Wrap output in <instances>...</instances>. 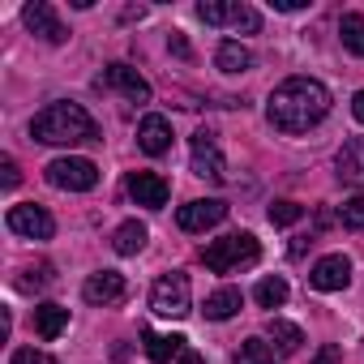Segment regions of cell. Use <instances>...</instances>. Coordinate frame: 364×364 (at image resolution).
Instances as JSON below:
<instances>
[{
    "label": "cell",
    "mask_w": 364,
    "mask_h": 364,
    "mask_svg": "<svg viewBox=\"0 0 364 364\" xmlns=\"http://www.w3.org/2000/svg\"><path fill=\"white\" fill-rule=\"evenodd\" d=\"M330 112V90L317 77H287L283 86H274L270 95V124L279 133H309L313 124H321Z\"/></svg>",
    "instance_id": "cell-1"
},
{
    "label": "cell",
    "mask_w": 364,
    "mask_h": 364,
    "mask_svg": "<svg viewBox=\"0 0 364 364\" xmlns=\"http://www.w3.org/2000/svg\"><path fill=\"white\" fill-rule=\"evenodd\" d=\"M31 137L43 141V146H90V141H103L95 116L82 103H48L31 120Z\"/></svg>",
    "instance_id": "cell-2"
},
{
    "label": "cell",
    "mask_w": 364,
    "mask_h": 364,
    "mask_svg": "<svg viewBox=\"0 0 364 364\" xmlns=\"http://www.w3.org/2000/svg\"><path fill=\"white\" fill-rule=\"evenodd\" d=\"M257 257H262V245H257L249 232H232V236L210 240V245L202 249V262H206V270H215V274H232V270H240V266H253Z\"/></svg>",
    "instance_id": "cell-3"
},
{
    "label": "cell",
    "mask_w": 364,
    "mask_h": 364,
    "mask_svg": "<svg viewBox=\"0 0 364 364\" xmlns=\"http://www.w3.org/2000/svg\"><path fill=\"white\" fill-rule=\"evenodd\" d=\"M43 176H48V185L69 189V193H90V189L99 185V167H95L90 159H77V154L52 159V163L43 167Z\"/></svg>",
    "instance_id": "cell-4"
},
{
    "label": "cell",
    "mask_w": 364,
    "mask_h": 364,
    "mask_svg": "<svg viewBox=\"0 0 364 364\" xmlns=\"http://www.w3.org/2000/svg\"><path fill=\"white\" fill-rule=\"evenodd\" d=\"M150 309H154L159 317H189V309H193L189 274H180V270L163 274V279L150 287Z\"/></svg>",
    "instance_id": "cell-5"
},
{
    "label": "cell",
    "mask_w": 364,
    "mask_h": 364,
    "mask_svg": "<svg viewBox=\"0 0 364 364\" xmlns=\"http://www.w3.org/2000/svg\"><path fill=\"white\" fill-rule=\"evenodd\" d=\"M198 18L210 22V26H236V31H249V35L262 31V14L249 9V5H223V0H206V5H198Z\"/></svg>",
    "instance_id": "cell-6"
},
{
    "label": "cell",
    "mask_w": 364,
    "mask_h": 364,
    "mask_svg": "<svg viewBox=\"0 0 364 364\" xmlns=\"http://www.w3.org/2000/svg\"><path fill=\"white\" fill-rule=\"evenodd\" d=\"M5 223H9V232H18V236H26V240H52V236H56V219H52L43 206H35V202L14 206Z\"/></svg>",
    "instance_id": "cell-7"
},
{
    "label": "cell",
    "mask_w": 364,
    "mask_h": 364,
    "mask_svg": "<svg viewBox=\"0 0 364 364\" xmlns=\"http://www.w3.org/2000/svg\"><path fill=\"white\" fill-rule=\"evenodd\" d=\"M223 219H228V202H219V198L189 202V206H180V210H176L180 232H206V228H219Z\"/></svg>",
    "instance_id": "cell-8"
},
{
    "label": "cell",
    "mask_w": 364,
    "mask_h": 364,
    "mask_svg": "<svg viewBox=\"0 0 364 364\" xmlns=\"http://www.w3.org/2000/svg\"><path fill=\"white\" fill-rule=\"evenodd\" d=\"M193 171L206 176V180H228V159L219 154V141H215L210 129L193 133Z\"/></svg>",
    "instance_id": "cell-9"
},
{
    "label": "cell",
    "mask_w": 364,
    "mask_h": 364,
    "mask_svg": "<svg viewBox=\"0 0 364 364\" xmlns=\"http://www.w3.org/2000/svg\"><path fill=\"white\" fill-rule=\"evenodd\" d=\"M82 296H86V304L107 309V304H120V300L129 296V283H124V274H116V270H99V274H90V279L82 283Z\"/></svg>",
    "instance_id": "cell-10"
},
{
    "label": "cell",
    "mask_w": 364,
    "mask_h": 364,
    "mask_svg": "<svg viewBox=\"0 0 364 364\" xmlns=\"http://www.w3.org/2000/svg\"><path fill=\"white\" fill-rule=\"evenodd\" d=\"M167 180L159 176V171H133L129 176V198L137 202V206H146V210H163L167 206Z\"/></svg>",
    "instance_id": "cell-11"
},
{
    "label": "cell",
    "mask_w": 364,
    "mask_h": 364,
    "mask_svg": "<svg viewBox=\"0 0 364 364\" xmlns=\"http://www.w3.org/2000/svg\"><path fill=\"white\" fill-rule=\"evenodd\" d=\"M309 283H313L317 291H343V287L351 283V257H343V253L321 257V262L309 270Z\"/></svg>",
    "instance_id": "cell-12"
},
{
    "label": "cell",
    "mask_w": 364,
    "mask_h": 364,
    "mask_svg": "<svg viewBox=\"0 0 364 364\" xmlns=\"http://www.w3.org/2000/svg\"><path fill=\"white\" fill-rule=\"evenodd\" d=\"M99 86L120 90V95H129L133 103H146V99H150V82H146L137 69H129V65H107L103 77H99Z\"/></svg>",
    "instance_id": "cell-13"
},
{
    "label": "cell",
    "mask_w": 364,
    "mask_h": 364,
    "mask_svg": "<svg viewBox=\"0 0 364 364\" xmlns=\"http://www.w3.org/2000/svg\"><path fill=\"white\" fill-rule=\"evenodd\" d=\"M22 22H26L35 35H43L48 43H65V39H69V31L60 26V18H56V9L48 5V0H35V5H26V9H22Z\"/></svg>",
    "instance_id": "cell-14"
},
{
    "label": "cell",
    "mask_w": 364,
    "mask_h": 364,
    "mask_svg": "<svg viewBox=\"0 0 364 364\" xmlns=\"http://www.w3.org/2000/svg\"><path fill=\"white\" fill-rule=\"evenodd\" d=\"M137 146L146 150V154H167L171 150V120L167 116H159V112H150V116H141V124H137Z\"/></svg>",
    "instance_id": "cell-15"
},
{
    "label": "cell",
    "mask_w": 364,
    "mask_h": 364,
    "mask_svg": "<svg viewBox=\"0 0 364 364\" xmlns=\"http://www.w3.org/2000/svg\"><path fill=\"white\" fill-rule=\"evenodd\" d=\"M338 180L351 189H364V137H351L338 150Z\"/></svg>",
    "instance_id": "cell-16"
},
{
    "label": "cell",
    "mask_w": 364,
    "mask_h": 364,
    "mask_svg": "<svg viewBox=\"0 0 364 364\" xmlns=\"http://www.w3.org/2000/svg\"><path fill=\"white\" fill-rule=\"evenodd\" d=\"M65 326H69V309L65 304H39L35 309V334L39 338H60L65 334Z\"/></svg>",
    "instance_id": "cell-17"
},
{
    "label": "cell",
    "mask_w": 364,
    "mask_h": 364,
    "mask_svg": "<svg viewBox=\"0 0 364 364\" xmlns=\"http://www.w3.org/2000/svg\"><path fill=\"white\" fill-rule=\"evenodd\" d=\"M266 334L274 338V351H279V355H296L300 343H304V330H300L296 321H283V317H270V321H266Z\"/></svg>",
    "instance_id": "cell-18"
},
{
    "label": "cell",
    "mask_w": 364,
    "mask_h": 364,
    "mask_svg": "<svg viewBox=\"0 0 364 364\" xmlns=\"http://www.w3.org/2000/svg\"><path fill=\"white\" fill-rule=\"evenodd\" d=\"M215 65H219L223 73H249V69H253V52H249L245 43H236V39H223L219 52H215Z\"/></svg>",
    "instance_id": "cell-19"
},
{
    "label": "cell",
    "mask_w": 364,
    "mask_h": 364,
    "mask_svg": "<svg viewBox=\"0 0 364 364\" xmlns=\"http://www.w3.org/2000/svg\"><path fill=\"white\" fill-rule=\"evenodd\" d=\"M146 223H137V219H129V223H120L116 232H112V249L120 253V257H133V253H141L146 249Z\"/></svg>",
    "instance_id": "cell-20"
},
{
    "label": "cell",
    "mask_w": 364,
    "mask_h": 364,
    "mask_svg": "<svg viewBox=\"0 0 364 364\" xmlns=\"http://www.w3.org/2000/svg\"><path fill=\"white\" fill-rule=\"evenodd\" d=\"M240 304H245V296H240V287H219L215 296H206V317L210 321H228V317H236L240 313Z\"/></svg>",
    "instance_id": "cell-21"
},
{
    "label": "cell",
    "mask_w": 364,
    "mask_h": 364,
    "mask_svg": "<svg viewBox=\"0 0 364 364\" xmlns=\"http://www.w3.org/2000/svg\"><path fill=\"white\" fill-rule=\"evenodd\" d=\"M180 351H185V338H180V334H154V330H146V355H150V364L180 360Z\"/></svg>",
    "instance_id": "cell-22"
},
{
    "label": "cell",
    "mask_w": 364,
    "mask_h": 364,
    "mask_svg": "<svg viewBox=\"0 0 364 364\" xmlns=\"http://www.w3.org/2000/svg\"><path fill=\"white\" fill-rule=\"evenodd\" d=\"M287 291H291V287H287V279H279V274H266V279L253 287V300H257L262 309H279V304L287 300Z\"/></svg>",
    "instance_id": "cell-23"
},
{
    "label": "cell",
    "mask_w": 364,
    "mask_h": 364,
    "mask_svg": "<svg viewBox=\"0 0 364 364\" xmlns=\"http://www.w3.org/2000/svg\"><path fill=\"white\" fill-rule=\"evenodd\" d=\"M338 35H343L347 52L364 56V14H343V22H338Z\"/></svg>",
    "instance_id": "cell-24"
},
{
    "label": "cell",
    "mask_w": 364,
    "mask_h": 364,
    "mask_svg": "<svg viewBox=\"0 0 364 364\" xmlns=\"http://www.w3.org/2000/svg\"><path fill=\"white\" fill-rule=\"evenodd\" d=\"M236 364H274V347L262 338H245L236 351Z\"/></svg>",
    "instance_id": "cell-25"
},
{
    "label": "cell",
    "mask_w": 364,
    "mask_h": 364,
    "mask_svg": "<svg viewBox=\"0 0 364 364\" xmlns=\"http://www.w3.org/2000/svg\"><path fill=\"white\" fill-rule=\"evenodd\" d=\"M338 223H343L347 232H364V193H355V198H347V202L338 206Z\"/></svg>",
    "instance_id": "cell-26"
},
{
    "label": "cell",
    "mask_w": 364,
    "mask_h": 364,
    "mask_svg": "<svg viewBox=\"0 0 364 364\" xmlns=\"http://www.w3.org/2000/svg\"><path fill=\"white\" fill-rule=\"evenodd\" d=\"M304 219V206L300 202H274L270 206V223L274 228H291V223H300Z\"/></svg>",
    "instance_id": "cell-27"
},
{
    "label": "cell",
    "mask_w": 364,
    "mask_h": 364,
    "mask_svg": "<svg viewBox=\"0 0 364 364\" xmlns=\"http://www.w3.org/2000/svg\"><path fill=\"white\" fill-rule=\"evenodd\" d=\"M9 364H56V360H52L48 351H35V347H18Z\"/></svg>",
    "instance_id": "cell-28"
},
{
    "label": "cell",
    "mask_w": 364,
    "mask_h": 364,
    "mask_svg": "<svg viewBox=\"0 0 364 364\" xmlns=\"http://www.w3.org/2000/svg\"><path fill=\"white\" fill-rule=\"evenodd\" d=\"M0 171H5V176H0V185H5V189H18V180H22V176H18V163H14V159H0Z\"/></svg>",
    "instance_id": "cell-29"
},
{
    "label": "cell",
    "mask_w": 364,
    "mask_h": 364,
    "mask_svg": "<svg viewBox=\"0 0 364 364\" xmlns=\"http://www.w3.org/2000/svg\"><path fill=\"white\" fill-rule=\"evenodd\" d=\"M313 364H343V351H338L334 343H326V347L313 355Z\"/></svg>",
    "instance_id": "cell-30"
},
{
    "label": "cell",
    "mask_w": 364,
    "mask_h": 364,
    "mask_svg": "<svg viewBox=\"0 0 364 364\" xmlns=\"http://www.w3.org/2000/svg\"><path fill=\"white\" fill-rule=\"evenodd\" d=\"M167 48H171V52H176L180 60H189V56H193V52H189V43H185V35H180V31H171V39H167Z\"/></svg>",
    "instance_id": "cell-31"
},
{
    "label": "cell",
    "mask_w": 364,
    "mask_h": 364,
    "mask_svg": "<svg viewBox=\"0 0 364 364\" xmlns=\"http://www.w3.org/2000/svg\"><path fill=\"white\" fill-rule=\"evenodd\" d=\"M279 14H296V9H309V0H270Z\"/></svg>",
    "instance_id": "cell-32"
},
{
    "label": "cell",
    "mask_w": 364,
    "mask_h": 364,
    "mask_svg": "<svg viewBox=\"0 0 364 364\" xmlns=\"http://www.w3.org/2000/svg\"><path fill=\"white\" fill-rule=\"evenodd\" d=\"M351 116L364 124V90H355V95H351Z\"/></svg>",
    "instance_id": "cell-33"
},
{
    "label": "cell",
    "mask_w": 364,
    "mask_h": 364,
    "mask_svg": "<svg viewBox=\"0 0 364 364\" xmlns=\"http://www.w3.org/2000/svg\"><path fill=\"white\" fill-rule=\"evenodd\" d=\"M180 364H206V355H198L193 347H185V351H180Z\"/></svg>",
    "instance_id": "cell-34"
}]
</instances>
